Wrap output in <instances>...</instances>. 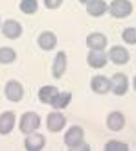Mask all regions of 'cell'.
Instances as JSON below:
<instances>
[{
    "instance_id": "cell-1",
    "label": "cell",
    "mask_w": 136,
    "mask_h": 151,
    "mask_svg": "<svg viewBox=\"0 0 136 151\" xmlns=\"http://www.w3.org/2000/svg\"><path fill=\"white\" fill-rule=\"evenodd\" d=\"M39 125H41V118L37 112H24L20 118V131L22 133H26V134H31L35 133L37 129H39Z\"/></svg>"
},
{
    "instance_id": "cell-2",
    "label": "cell",
    "mask_w": 136,
    "mask_h": 151,
    "mask_svg": "<svg viewBox=\"0 0 136 151\" xmlns=\"http://www.w3.org/2000/svg\"><path fill=\"white\" fill-rule=\"evenodd\" d=\"M109 11H110L112 17H116V19H125V17L131 15L132 4L129 0H114V2L109 6Z\"/></svg>"
},
{
    "instance_id": "cell-3",
    "label": "cell",
    "mask_w": 136,
    "mask_h": 151,
    "mask_svg": "<svg viewBox=\"0 0 136 151\" xmlns=\"http://www.w3.org/2000/svg\"><path fill=\"white\" fill-rule=\"evenodd\" d=\"M83 138H85V131H83V127L74 125V127H70V129H68V133L64 134V144L70 147V149H74L75 146L83 144Z\"/></svg>"
},
{
    "instance_id": "cell-4",
    "label": "cell",
    "mask_w": 136,
    "mask_h": 151,
    "mask_svg": "<svg viewBox=\"0 0 136 151\" xmlns=\"http://www.w3.org/2000/svg\"><path fill=\"white\" fill-rule=\"evenodd\" d=\"M127 88H129V79H127L125 74H114L110 79V90L114 92L116 96H123L127 92Z\"/></svg>"
},
{
    "instance_id": "cell-5",
    "label": "cell",
    "mask_w": 136,
    "mask_h": 151,
    "mask_svg": "<svg viewBox=\"0 0 136 151\" xmlns=\"http://www.w3.org/2000/svg\"><path fill=\"white\" fill-rule=\"evenodd\" d=\"M4 92H6V98L9 101H20L24 98V87L19 81H7Z\"/></svg>"
},
{
    "instance_id": "cell-6",
    "label": "cell",
    "mask_w": 136,
    "mask_h": 151,
    "mask_svg": "<svg viewBox=\"0 0 136 151\" xmlns=\"http://www.w3.org/2000/svg\"><path fill=\"white\" fill-rule=\"evenodd\" d=\"M107 61H109V57L103 54V50H90L87 55V63L92 68H103L107 65Z\"/></svg>"
},
{
    "instance_id": "cell-7",
    "label": "cell",
    "mask_w": 136,
    "mask_h": 151,
    "mask_svg": "<svg viewBox=\"0 0 136 151\" xmlns=\"http://www.w3.org/2000/svg\"><path fill=\"white\" fill-rule=\"evenodd\" d=\"M2 33H4V37H7V39H19V37L22 35L20 22H17V20H6L2 24Z\"/></svg>"
},
{
    "instance_id": "cell-8",
    "label": "cell",
    "mask_w": 136,
    "mask_h": 151,
    "mask_svg": "<svg viewBox=\"0 0 136 151\" xmlns=\"http://www.w3.org/2000/svg\"><path fill=\"white\" fill-rule=\"evenodd\" d=\"M90 87L96 94H107L110 90V79L103 78V76H94L92 81H90Z\"/></svg>"
},
{
    "instance_id": "cell-9",
    "label": "cell",
    "mask_w": 136,
    "mask_h": 151,
    "mask_svg": "<svg viewBox=\"0 0 136 151\" xmlns=\"http://www.w3.org/2000/svg\"><path fill=\"white\" fill-rule=\"evenodd\" d=\"M48 129L52 133H59L63 129V127L66 125V118L61 114V112H50L48 114Z\"/></svg>"
},
{
    "instance_id": "cell-10",
    "label": "cell",
    "mask_w": 136,
    "mask_h": 151,
    "mask_svg": "<svg viewBox=\"0 0 136 151\" xmlns=\"http://www.w3.org/2000/svg\"><path fill=\"white\" fill-rule=\"evenodd\" d=\"M107 127L110 131H122L125 127V116L120 111H114L107 116Z\"/></svg>"
},
{
    "instance_id": "cell-11",
    "label": "cell",
    "mask_w": 136,
    "mask_h": 151,
    "mask_svg": "<svg viewBox=\"0 0 136 151\" xmlns=\"http://www.w3.org/2000/svg\"><path fill=\"white\" fill-rule=\"evenodd\" d=\"M109 59L116 65H125L129 61V52H127L123 46H112L109 52Z\"/></svg>"
},
{
    "instance_id": "cell-12",
    "label": "cell",
    "mask_w": 136,
    "mask_h": 151,
    "mask_svg": "<svg viewBox=\"0 0 136 151\" xmlns=\"http://www.w3.org/2000/svg\"><path fill=\"white\" fill-rule=\"evenodd\" d=\"M15 127V114L11 111H6L0 114V134H9Z\"/></svg>"
},
{
    "instance_id": "cell-13",
    "label": "cell",
    "mask_w": 136,
    "mask_h": 151,
    "mask_svg": "<svg viewBox=\"0 0 136 151\" xmlns=\"http://www.w3.org/2000/svg\"><path fill=\"white\" fill-rule=\"evenodd\" d=\"M107 9H109V6H107L105 0H90L87 4V11H88V15H92V17H101V15H105Z\"/></svg>"
},
{
    "instance_id": "cell-14",
    "label": "cell",
    "mask_w": 136,
    "mask_h": 151,
    "mask_svg": "<svg viewBox=\"0 0 136 151\" xmlns=\"http://www.w3.org/2000/svg\"><path fill=\"white\" fill-rule=\"evenodd\" d=\"M44 144H46V138L42 137V134H28V138H26V149L28 151H41L44 147Z\"/></svg>"
},
{
    "instance_id": "cell-15",
    "label": "cell",
    "mask_w": 136,
    "mask_h": 151,
    "mask_svg": "<svg viewBox=\"0 0 136 151\" xmlns=\"http://www.w3.org/2000/svg\"><path fill=\"white\" fill-rule=\"evenodd\" d=\"M87 46L90 50H103L107 46V37L103 33H90L87 37Z\"/></svg>"
},
{
    "instance_id": "cell-16",
    "label": "cell",
    "mask_w": 136,
    "mask_h": 151,
    "mask_svg": "<svg viewBox=\"0 0 136 151\" xmlns=\"http://www.w3.org/2000/svg\"><path fill=\"white\" fill-rule=\"evenodd\" d=\"M55 44H57V37L55 33H52V32H42L39 35V46L42 50H54L55 48Z\"/></svg>"
},
{
    "instance_id": "cell-17",
    "label": "cell",
    "mask_w": 136,
    "mask_h": 151,
    "mask_svg": "<svg viewBox=\"0 0 136 151\" xmlns=\"http://www.w3.org/2000/svg\"><path fill=\"white\" fill-rule=\"evenodd\" d=\"M66 70V54L64 52H59L54 59V78H63V74Z\"/></svg>"
},
{
    "instance_id": "cell-18",
    "label": "cell",
    "mask_w": 136,
    "mask_h": 151,
    "mask_svg": "<svg viewBox=\"0 0 136 151\" xmlns=\"http://www.w3.org/2000/svg\"><path fill=\"white\" fill-rule=\"evenodd\" d=\"M59 94V90L55 88V87H52V85H46V87H42L41 90H39V100L42 101V103H48V105H52V101H54V98Z\"/></svg>"
},
{
    "instance_id": "cell-19",
    "label": "cell",
    "mask_w": 136,
    "mask_h": 151,
    "mask_svg": "<svg viewBox=\"0 0 136 151\" xmlns=\"http://www.w3.org/2000/svg\"><path fill=\"white\" fill-rule=\"evenodd\" d=\"M70 101H72V94L70 92H59L54 98L52 105H54V109H64V107H68V103H70Z\"/></svg>"
},
{
    "instance_id": "cell-20",
    "label": "cell",
    "mask_w": 136,
    "mask_h": 151,
    "mask_svg": "<svg viewBox=\"0 0 136 151\" xmlns=\"http://www.w3.org/2000/svg\"><path fill=\"white\" fill-rule=\"evenodd\" d=\"M20 11L26 13V15H33L37 13V9H39V4H37V0H20Z\"/></svg>"
},
{
    "instance_id": "cell-21",
    "label": "cell",
    "mask_w": 136,
    "mask_h": 151,
    "mask_svg": "<svg viewBox=\"0 0 136 151\" xmlns=\"http://www.w3.org/2000/svg\"><path fill=\"white\" fill-rule=\"evenodd\" d=\"M15 59H17V54L13 48H0V65H9Z\"/></svg>"
},
{
    "instance_id": "cell-22",
    "label": "cell",
    "mask_w": 136,
    "mask_h": 151,
    "mask_svg": "<svg viewBox=\"0 0 136 151\" xmlns=\"http://www.w3.org/2000/svg\"><path fill=\"white\" fill-rule=\"evenodd\" d=\"M105 151H129V144L120 140H109L105 144Z\"/></svg>"
},
{
    "instance_id": "cell-23",
    "label": "cell",
    "mask_w": 136,
    "mask_h": 151,
    "mask_svg": "<svg viewBox=\"0 0 136 151\" xmlns=\"http://www.w3.org/2000/svg\"><path fill=\"white\" fill-rule=\"evenodd\" d=\"M122 39L127 44H136V28H125L122 33Z\"/></svg>"
},
{
    "instance_id": "cell-24",
    "label": "cell",
    "mask_w": 136,
    "mask_h": 151,
    "mask_svg": "<svg viewBox=\"0 0 136 151\" xmlns=\"http://www.w3.org/2000/svg\"><path fill=\"white\" fill-rule=\"evenodd\" d=\"M61 4H63V0H44V6H46L48 9H57Z\"/></svg>"
},
{
    "instance_id": "cell-25",
    "label": "cell",
    "mask_w": 136,
    "mask_h": 151,
    "mask_svg": "<svg viewBox=\"0 0 136 151\" xmlns=\"http://www.w3.org/2000/svg\"><path fill=\"white\" fill-rule=\"evenodd\" d=\"M79 2H83V4H88V2H90V0H79Z\"/></svg>"
},
{
    "instance_id": "cell-26",
    "label": "cell",
    "mask_w": 136,
    "mask_h": 151,
    "mask_svg": "<svg viewBox=\"0 0 136 151\" xmlns=\"http://www.w3.org/2000/svg\"><path fill=\"white\" fill-rule=\"evenodd\" d=\"M134 88H136V78H134Z\"/></svg>"
}]
</instances>
